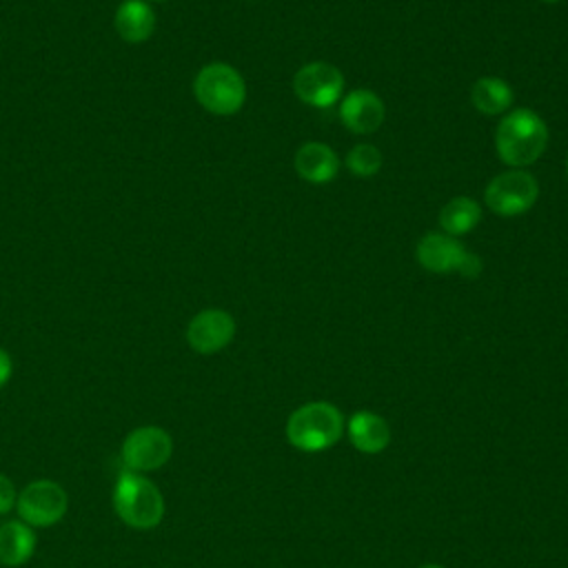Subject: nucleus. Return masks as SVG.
<instances>
[{
    "label": "nucleus",
    "mask_w": 568,
    "mask_h": 568,
    "mask_svg": "<svg viewBox=\"0 0 568 568\" xmlns=\"http://www.w3.org/2000/svg\"><path fill=\"white\" fill-rule=\"evenodd\" d=\"M419 568H444V566H439V564H424V566H419Z\"/></svg>",
    "instance_id": "4be33fe9"
},
{
    "label": "nucleus",
    "mask_w": 568,
    "mask_h": 568,
    "mask_svg": "<svg viewBox=\"0 0 568 568\" xmlns=\"http://www.w3.org/2000/svg\"><path fill=\"white\" fill-rule=\"evenodd\" d=\"M541 2H550L552 4V2H559V0H541Z\"/></svg>",
    "instance_id": "5701e85b"
},
{
    "label": "nucleus",
    "mask_w": 568,
    "mask_h": 568,
    "mask_svg": "<svg viewBox=\"0 0 568 568\" xmlns=\"http://www.w3.org/2000/svg\"><path fill=\"white\" fill-rule=\"evenodd\" d=\"M346 433L351 444L366 455L382 453L390 442V428L388 422L371 410H357L348 417Z\"/></svg>",
    "instance_id": "4468645a"
},
{
    "label": "nucleus",
    "mask_w": 568,
    "mask_h": 568,
    "mask_svg": "<svg viewBox=\"0 0 568 568\" xmlns=\"http://www.w3.org/2000/svg\"><path fill=\"white\" fill-rule=\"evenodd\" d=\"M293 93L308 106L326 109L342 100L344 75L335 64L322 60L308 62L293 75Z\"/></svg>",
    "instance_id": "6e6552de"
},
{
    "label": "nucleus",
    "mask_w": 568,
    "mask_h": 568,
    "mask_svg": "<svg viewBox=\"0 0 568 568\" xmlns=\"http://www.w3.org/2000/svg\"><path fill=\"white\" fill-rule=\"evenodd\" d=\"M193 95L209 113L233 115L244 106L246 84L235 67L226 62H209L193 80Z\"/></svg>",
    "instance_id": "20e7f679"
},
{
    "label": "nucleus",
    "mask_w": 568,
    "mask_h": 568,
    "mask_svg": "<svg viewBox=\"0 0 568 568\" xmlns=\"http://www.w3.org/2000/svg\"><path fill=\"white\" fill-rule=\"evenodd\" d=\"M16 501H18V493L13 481L0 473V515H7L9 510H13Z\"/></svg>",
    "instance_id": "6ab92c4d"
},
{
    "label": "nucleus",
    "mask_w": 568,
    "mask_h": 568,
    "mask_svg": "<svg viewBox=\"0 0 568 568\" xmlns=\"http://www.w3.org/2000/svg\"><path fill=\"white\" fill-rule=\"evenodd\" d=\"M36 532L20 519H9L0 524V564L7 568H18L27 564L36 550Z\"/></svg>",
    "instance_id": "2eb2a0df"
},
{
    "label": "nucleus",
    "mask_w": 568,
    "mask_h": 568,
    "mask_svg": "<svg viewBox=\"0 0 568 568\" xmlns=\"http://www.w3.org/2000/svg\"><path fill=\"white\" fill-rule=\"evenodd\" d=\"M457 273H459V275H464V277H470V280H473V277H477V275L481 273V260H479L475 253H470V251H468Z\"/></svg>",
    "instance_id": "aec40b11"
},
{
    "label": "nucleus",
    "mask_w": 568,
    "mask_h": 568,
    "mask_svg": "<svg viewBox=\"0 0 568 568\" xmlns=\"http://www.w3.org/2000/svg\"><path fill=\"white\" fill-rule=\"evenodd\" d=\"M235 337V320L222 308L195 313L186 326V342L200 355H213L226 348Z\"/></svg>",
    "instance_id": "1a4fd4ad"
},
{
    "label": "nucleus",
    "mask_w": 568,
    "mask_h": 568,
    "mask_svg": "<svg viewBox=\"0 0 568 568\" xmlns=\"http://www.w3.org/2000/svg\"><path fill=\"white\" fill-rule=\"evenodd\" d=\"M158 16L146 0H124L118 4L113 16V27L118 36L129 44H140L149 40L155 31Z\"/></svg>",
    "instance_id": "f8f14e48"
},
{
    "label": "nucleus",
    "mask_w": 568,
    "mask_h": 568,
    "mask_svg": "<svg viewBox=\"0 0 568 568\" xmlns=\"http://www.w3.org/2000/svg\"><path fill=\"white\" fill-rule=\"evenodd\" d=\"M346 166L357 178H371L382 169V151L375 144H355L346 155Z\"/></svg>",
    "instance_id": "a211bd4d"
},
{
    "label": "nucleus",
    "mask_w": 568,
    "mask_h": 568,
    "mask_svg": "<svg viewBox=\"0 0 568 568\" xmlns=\"http://www.w3.org/2000/svg\"><path fill=\"white\" fill-rule=\"evenodd\" d=\"M344 435V417L328 402H308L295 408L286 419V439L304 453H322Z\"/></svg>",
    "instance_id": "f03ea898"
},
{
    "label": "nucleus",
    "mask_w": 568,
    "mask_h": 568,
    "mask_svg": "<svg viewBox=\"0 0 568 568\" xmlns=\"http://www.w3.org/2000/svg\"><path fill=\"white\" fill-rule=\"evenodd\" d=\"M384 118L386 106L382 98L371 89H353L339 100V120L348 131L357 135L377 131Z\"/></svg>",
    "instance_id": "9d476101"
},
{
    "label": "nucleus",
    "mask_w": 568,
    "mask_h": 568,
    "mask_svg": "<svg viewBox=\"0 0 568 568\" xmlns=\"http://www.w3.org/2000/svg\"><path fill=\"white\" fill-rule=\"evenodd\" d=\"M113 508L126 526L149 530L164 517V497L151 479L126 470L113 486Z\"/></svg>",
    "instance_id": "7ed1b4c3"
},
{
    "label": "nucleus",
    "mask_w": 568,
    "mask_h": 568,
    "mask_svg": "<svg viewBox=\"0 0 568 568\" xmlns=\"http://www.w3.org/2000/svg\"><path fill=\"white\" fill-rule=\"evenodd\" d=\"M470 102L484 115H501L513 104V89L497 75H481L470 87Z\"/></svg>",
    "instance_id": "dca6fc26"
},
{
    "label": "nucleus",
    "mask_w": 568,
    "mask_h": 568,
    "mask_svg": "<svg viewBox=\"0 0 568 568\" xmlns=\"http://www.w3.org/2000/svg\"><path fill=\"white\" fill-rule=\"evenodd\" d=\"M481 220V206L466 195H457L448 200L439 211V226L446 235H464L473 231Z\"/></svg>",
    "instance_id": "f3484780"
},
{
    "label": "nucleus",
    "mask_w": 568,
    "mask_h": 568,
    "mask_svg": "<svg viewBox=\"0 0 568 568\" xmlns=\"http://www.w3.org/2000/svg\"><path fill=\"white\" fill-rule=\"evenodd\" d=\"M293 166L302 180L313 184H324L337 175L339 158L324 142H306L295 151Z\"/></svg>",
    "instance_id": "ddd939ff"
},
{
    "label": "nucleus",
    "mask_w": 568,
    "mask_h": 568,
    "mask_svg": "<svg viewBox=\"0 0 568 568\" xmlns=\"http://www.w3.org/2000/svg\"><path fill=\"white\" fill-rule=\"evenodd\" d=\"M122 462L131 473H149L162 468L173 455V439L160 426H140L122 442Z\"/></svg>",
    "instance_id": "0eeeda50"
},
{
    "label": "nucleus",
    "mask_w": 568,
    "mask_h": 568,
    "mask_svg": "<svg viewBox=\"0 0 568 568\" xmlns=\"http://www.w3.org/2000/svg\"><path fill=\"white\" fill-rule=\"evenodd\" d=\"M537 197L539 184L526 169H508L495 175L484 191L486 206L501 217H515L530 211Z\"/></svg>",
    "instance_id": "39448f33"
},
{
    "label": "nucleus",
    "mask_w": 568,
    "mask_h": 568,
    "mask_svg": "<svg viewBox=\"0 0 568 568\" xmlns=\"http://www.w3.org/2000/svg\"><path fill=\"white\" fill-rule=\"evenodd\" d=\"M146 2H162V0H146Z\"/></svg>",
    "instance_id": "b1692460"
},
{
    "label": "nucleus",
    "mask_w": 568,
    "mask_h": 568,
    "mask_svg": "<svg viewBox=\"0 0 568 568\" xmlns=\"http://www.w3.org/2000/svg\"><path fill=\"white\" fill-rule=\"evenodd\" d=\"M69 508L67 490L51 479H36L18 493L16 510L20 521L31 528H47L58 524Z\"/></svg>",
    "instance_id": "423d86ee"
},
{
    "label": "nucleus",
    "mask_w": 568,
    "mask_h": 568,
    "mask_svg": "<svg viewBox=\"0 0 568 568\" xmlns=\"http://www.w3.org/2000/svg\"><path fill=\"white\" fill-rule=\"evenodd\" d=\"M566 169H568V162H566Z\"/></svg>",
    "instance_id": "393cba45"
},
{
    "label": "nucleus",
    "mask_w": 568,
    "mask_h": 568,
    "mask_svg": "<svg viewBox=\"0 0 568 568\" xmlns=\"http://www.w3.org/2000/svg\"><path fill=\"white\" fill-rule=\"evenodd\" d=\"M548 144V126L532 109H515L506 113L495 131V149L499 160L510 169L535 164Z\"/></svg>",
    "instance_id": "f257e3e1"
},
{
    "label": "nucleus",
    "mask_w": 568,
    "mask_h": 568,
    "mask_svg": "<svg viewBox=\"0 0 568 568\" xmlns=\"http://www.w3.org/2000/svg\"><path fill=\"white\" fill-rule=\"evenodd\" d=\"M11 373H13V364H11V357H9V353H7L4 348H0V388H2V386L9 382Z\"/></svg>",
    "instance_id": "412c9836"
},
{
    "label": "nucleus",
    "mask_w": 568,
    "mask_h": 568,
    "mask_svg": "<svg viewBox=\"0 0 568 568\" xmlns=\"http://www.w3.org/2000/svg\"><path fill=\"white\" fill-rule=\"evenodd\" d=\"M466 248L464 244L446 233H426L415 248V257L417 262L437 275H446L450 271H459L464 257H466Z\"/></svg>",
    "instance_id": "9b49d317"
}]
</instances>
